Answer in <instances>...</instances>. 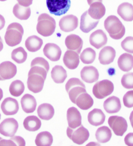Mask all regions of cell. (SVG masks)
I'll list each match as a JSON object with an SVG mask.
<instances>
[{
  "label": "cell",
  "instance_id": "6da1fadb",
  "mask_svg": "<svg viewBox=\"0 0 133 146\" xmlns=\"http://www.w3.org/2000/svg\"><path fill=\"white\" fill-rule=\"evenodd\" d=\"M104 27L111 38L119 40L124 36L126 29L121 21L115 15H110L104 21Z\"/></svg>",
  "mask_w": 133,
  "mask_h": 146
},
{
  "label": "cell",
  "instance_id": "7a4b0ae2",
  "mask_svg": "<svg viewBox=\"0 0 133 146\" xmlns=\"http://www.w3.org/2000/svg\"><path fill=\"white\" fill-rule=\"evenodd\" d=\"M24 29L20 24L17 23L10 24L5 36L6 44L10 46L19 45L22 41Z\"/></svg>",
  "mask_w": 133,
  "mask_h": 146
},
{
  "label": "cell",
  "instance_id": "3957f363",
  "mask_svg": "<svg viewBox=\"0 0 133 146\" xmlns=\"http://www.w3.org/2000/svg\"><path fill=\"white\" fill-rule=\"evenodd\" d=\"M56 29V22L54 18L47 14H42L37 19V30L41 36L47 37L54 33Z\"/></svg>",
  "mask_w": 133,
  "mask_h": 146
},
{
  "label": "cell",
  "instance_id": "277c9868",
  "mask_svg": "<svg viewBox=\"0 0 133 146\" xmlns=\"http://www.w3.org/2000/svg\"><path fill=\"white\" fill-rule=\"evenodd\" d=\"M65 89L72 103L76 104L77 97L80 94L87 92L84 83L76 78L69 79L66 84Z\"/></svg>",
  "mask_w": 133,
  "mask_h": 146
},
{
  "label": "cell",
  "instance_id": "5b68a950",
  "mask_svg": "<svg viewBox=\"0 0 133 146\" xmlns=\"http://www.w3.org/2000/svg\"><path fill=\"white\" fill-rule=\"evenodd\" d=\"M71 3V0H46L49 13L56 16L65 14L70 8Z\"/></svg>",
  "mask_w": 133,
  "mask_h": 146
},
{
  "label": "cell",
  "instance_id": "8992f818",
  "mask_svg": "<svg viewBox=\"0 0 133 146\" xmlns=\"http://www.w3.org/2000/svg\"><path fill=\"white\" fill-rule=\"evenodd\" d=\"M114 91V85L111 81L104 80L97 82L93 87V94L99 99L110 96Z\"/></svg>",
  "mask_w": 133,
  "mask_h": 146
},
{
  "label": "cell",
  "instance_id": "52a82bcc",
  "mask_svg": "<svg viewBox=\"0 0 133 146\" xmlns=\"http://www.w3.org/2000/svg\"><path fill=\"white\" fill-rule=\"evenodd\" d=\"M66 132L68 137L76 144H84L90 137L89 131L83 125H80L76 128L68 127Z\"/></svg>",
  "mask_w": 133,
  "mask_h": 146
},
{
  "label": "cell",
  "instance_id": "ba28073f",
  "mask_svg": "<svg viewBox=\"0 0 133 146\" xmlns=\"http://www.w3.org/2000/svg\"><path fill=\"white\" fill-rule=\"evenodd\" d=\"M108 124L114 133L118 136H123L128 127L127 121L122 116H110L108 119Z\"/></svg>",
  "mask_w": 133,
  "mask_h": 146
},
{
  "label": "cell",
  "instance_id": "9c48e42d",
  "mask_svg": "<svg viewBox=\"0 0 133 146\" xmlns=\"http://www.w3.org/2000/svg\"><path fill=\"white\" fill-rule=\"evenodd\" d=\"M45 80L40 74L29 72L27 81L28 89L35 94L41 92L43 88Z\"/></svg>",
  "mask_w": 133,
  "mask_h": 146
},
{
  "label": "cell",
  "instance_id": "30bf717a",
  "mask_svg": "<svg viewBox=\"0 0 133 146\" xmlns=\"http://www.w3.org/2000/svg\"><path fill=\"white\" fill-rule=\"evenodd\" d=\"M17 121L14 118H8L0 124V134L7 137L15 135L18 128Z\"/></svg>",
  "mask_w": 133,
  "mask_h": 146
},
{
  "label": "cell",
  "instance_id": "8fae6325",
  "mask_svg": "<svg viewBox=\"0 0 133 146\" xmlns=\"http://www.w3.org/2000/svg\"><path fill=\"white\" fill-rule=\"evenodd\" d=\"M31 69L29 72H34L41 75L46 79L47 75L49 69V63L45 58L37 57L32 60L31 63Z\"/></svg>",
  "mask_w": 133,
  "mask_h": 146
},
{
  "label": "cell",
  "instance_id": "7c38bea8",
  "mask_svg": "<svg viewBox=\"0 0 133 146\" xmlns=\"http://www.w3.org/2000/svg\"><path fill=\"white\" fill-rule=\"evenodd\" d=\"M17 73V66L11 61H4L0 64V81L12 79Z\"/></svg>",
  "mask_w": 133,
  "mask_h": 146
},
{
  "label": "cell",
  "instance_id": "4fadbf2b",
  "mask_svg": "<svg viewBox=\"0 0 133 146\" xmlns=\"http://www.w3.org/2000/svg\"><path fill=\"white\" fill-rule=\"evenodd\" d=\"M78 17L72 15L63 17L59 21L60 29L65 32L73 31L78 27Z\"/></svg>",
  "mask_w": 133,
  "mask_h": 146
},
{
  "label": "cell",
  "instance_id": "5bb4252c",
  "mask_svg": "<svg viewBox=\"0 0 133 146\" xmlns=\"http://www.w3.org/2000/svg\"><path fill=\"white\" fill-rule=\"evenodd\" d=\"M1 108L2 112L6 115H15L19 110V104L15 99L7 97L2 102Z\"/></svg>",
  "mask_w": 133,
  "mask_h": 146
},
{
  "label": "cell",
  "instance_id": "9a60e30c",
  "mask_svg": "<svg viewBox=\"0 0 133 146\" xmlns=\"http://www.w3.org/2000/svg\"><path fill=\"white\" fill-rule=\"evenodd\" d=\"M108 38L103 30L98 29L93 32L90 37V44L97 49L104 46L107 43Z\"/></svg>",
  "mask_w": 133,
  "mask_h": 146
},
{
  "label": "cell",
  "instance_id": "2e32d148",
  "mask_svg": "<svg viewBox=\"0 0 133 146\" xmlns=\"http://www.w3.org/2000/svg\"><path fill=\"white\" fill-rule=\"evenodd\" d=\"M99 23V20L91 18L87 11L81 15L80 29L83 32L88 33L96 28Z\"/></svg>",
  "mask_w": 133,
  "mask_h": 146
},
{
  "label": "cell",
  "instance_id": "e0dca14e",
  "mask_svg": "<svg viewBox=\"0 0 133 146\" xmlns=\"http://www.w3.org/2000/svg\"><path fill=\"white\" fill-rule=\"evenodd\" d=\"M80 75L83 81L88 84L96 82L99 78L97 69L91 66L84 67L81 70Z\"/></svg>",
  "mask_w": 133,
  "mask_h": 146
},
{
  "label": "cell",
  "instance_id": "ac0fdd59",
  "mask_svg": "<svg viewBox=\"0 0 133 146\" xmlns=\"http://www.w3.org/2000/svg\"><path fill=\"white\" fill-rule=\"evenodd\" d=\"M65 44L68 50L74 51L80 54L82 48L83 41L78 35L71 34L66 37Z\"/></svg>",
  "mask_w": 133,
  "mask_h": 146
},
{
  "label": "cell",
  "instance_id": "d6986e66",
  "mask_svg": "<svg viewBox=\"0 0 133 146\" xmlns=\"http://www.w3.org/2000/svg\"><path fill=\"white\" fill-rule=\"evenodd\" d=\"M43 51L44 55L51 61H58L61 56V49L55 44H47Z\"/></svg>",
  "mask_w": 133,
  "mask_h": 146
},
{
  "label": "cell",
  "instance_id": "ffe728a7",
  "mask_svg": "<svg viewBox=\"0 0 133 146\" xmlns=\"http://www.w3.org/2000/svg\"><path fill=\"white\" fill-rule=\"evenodd\" d=\"M67 119L69 127L71 128H76L81 125V113L75 107H71L68 109Z\"/></svg>",
  "mask_w": 133,
  "mask_h": 146
},
{
  "label": "cell",
  "instance_id": "44dd1931",
  "mask_svg": "<svg viewBox=\"0 0 133 146\" xmlns=\"http://www.w3.org/2000/svg\"><path fill=\"white\" fill-rule=\"evenodd\" d=\"M115 56V49L112 46H106L103 48L99 53V61L102 65H109L113 62Z\"/></svg>",
  "mask_w": 133,
  "mask_h": 146
},
{
  "label": "cell",
  "instance_id": "7402d4cb",
  "mask_svg": "<svg viewBox=\"0 0 133 146\" xmlns=\"http://www.w3.org/2000/svg\"><path fill=\"white\" fill-rule=\"evenodd\" d=\"M63 61L66 67L70 70H75L79 64V54L74 51H66L63 58Z\"/></svg>",
  "mask_w": 133,
  "mask_h": 146
},
{
  "label": "cell",
  "instance_id": "603a6c76",
  "mask_svg": "<svg viewBox=\"0 0 133 146\" xmlns=\"http://www.w3.org/2000/svg\"><path fill=\"white\" fill-rule=\"evenodd\" d=\"M103 108L108 113H116L121 109V103L119 98L112 96L105 101Z\"/></svg>",
  "mask_w": 133,
  "mask_h": 146
},
{
  "label": "cell",
  "instance_id": "cb8c5ba5",
  "mask_svg": "<svg viewBox=\"0 0 133 146\" xmlns=\"http://www.w3.org/2000/svg\"><path fill=\"white\" fill-rule=\"evenodd\" d=\"M105 118L106 116L102 111L97 108L91 111L88 116V122L95 127L102 125L104 123Z\"/></svg>",
  "mask_w": 133,
  "mask_h": 146
},
{
  "label": "cell",
  "instance_id": "d4e9b609",
  "mask_svg": "<svg viewBox=\"0 0 133 146\" xmlns=\"http://www.w3.org/2000/svg\"><path fill=\"white\" fill-rule=\"evenodd\" d=\"M21 104L24 112L27 113H32L36 110L37 102L33 96L25 94L21 98Z\"/></svg>",
  "mask_w": 133,
  "mask_h": 146
},
{
  "label": "cell",
  "instance_id": "484cf974",
  "mask_svg": "<svg viewBox=\"0 0 133 146\" xmlns=\"http://www.w3.org/2000/svg\"><path fill=\"white\" fill-rule=\"evenodd\" d=\"M117 13L124 21L133 20V5L128 3H124L118 6Z\"/></svg>",
  "mask_w": 133,
  "mask_h": 146
},
{
  "label": "cell",
  "instance_id": "4316f807",
  "mask_svg": "<svg viewBox=\"0 0 133 146\" xmlns=\"http://www.w3.org/2000/svg\"><path fill=\"white\" fill-rule=\"evenodd\" d=\"M88 13L91 18L100 20L105 15L106 8L102 3L95 2L90 5Z\"/></svg>",
  "mask_w": 133,
  "mask_h": 146
},
{
  "label": "cell",
  "instance_id": "83f0119b",
  "mask_svg": "<svg viewBox=\"0 0 133 146\" xmlns=\"http://www.w3.org/2000/svg\"><path fill=\"white\" fill-rule=\"evenodd\" d=\"M118 65L123 72H129L133 68V56L127 53L122 54L118 58Z\"/></svg>",
  "mask_w": 133,
  "mask_h": 146
},
{
  "label": "cell",
  "instance_id": "f1b7e54d",
  "mask_svg": "<svg viewBox=\"0 0 133 146\" xmlns=\"http://www.w3.org/2000/svg\"><path fill=\"white\" fill-rule=\"evenodd\" d=\"M76 104L83 110L90 109L94 104V100L87 92L80 94L76 99Z\"/></svg>",
  "mask_w": 133,
  "mask_h": 146
},
{
  "label": "cell",
  "instance_id": "f546056e",
  "mask_svg": "<svg viewBox=\"0 0 133 146\" xmlns=\"http://www.w3.org/2000/svg\"><path fill=\"white\" fill-rule=\"evenodd\" d=\"M37 113L41 119L44 120H49L54 115V108L49 104H42L38 107Z\"/></svg>",
  "mask_w": 133,
  "mask_h": 146
},
{
  "label": "cell",
  "instance_id": "4dcf8cb0",
  "mask_svg": "<svg viewBox=\"0 0 133 146\" xmlns=\"http://www.w3.org/2000/svg\"><path fill=\"white\" fill-rule=\"evenodd\" d=\"M23 125L27 130L31 132L37 131L41 126V122L39 118L35 115H30L25 118Z\"/></svg>",
  "mask_w": 133,
  "mask_h": 146
},
{
  "label": "cell",
  "instance_id": "1f68e13d",
  "mask_svg": "<svg viewBox=\"0 0 133 146\" xmlns=\"http://www.w3.org/2000/svg\"><path fill=\"white\" fill-rule=\"evenodd\" d=\"M51 76L53 81L56 84H62L68 77L67 72L60 65L54 66L51 72Z\"/></svg>",
  "mask_w": 133,
  "mask_h": 146
},
{
  "label": "cell",
  "instance_id": "d6a6232c",
  "mask_svg": "<svg viewBox=\"0 0 133 146\" xmlns=\"http://www.w3.org/2000/svg\"><path fill=\"white\" fill-rule=\"evenodd\" d=\"M42 45L43 40L37 36H30L25 40V47L30 52H35L39 50Z\"/></svg>",
  "mask_w": 133,
  "mask_h": 146
},
{
  "label": "cell",
  "instance_id": "836d02e7",
  "mask_svg": "<svg viewBox=\"0 0 133 146\" xmlns=\"http://www.w3.org/2000/svg\"><path fill=\"white\" fill-rule=\"evenodd\" d=\"M13 12L14 15L21 20L28 19L31 15V9L29 6L25 7L19 3H17L14 6Z\"/></svg>",
  "mask_w": 133,
  "mask_h": 146
},
{
  "label": "cell",
  "instance_id": "e575fe53",
  "mask_svg": "<svg viewBox=\"0 0 133 146\" xmlns=\"http://www.w3.org/2000/svg\"><path fill=\"white\" fill-rule=\"evenodd\" d=\"M112 136V131L108 127H100L96 131V139L99 143H105L109 141Z\"/></svg>",
  "mask_w": 133,
  "mask_h": 146
},
{
  "label": "cell",
  "instance_id": "d590c367",
  "mask_svg": "<svg viewBox=\"0 0 133 146\" xmlns=\"http://www.w3.org/2000/svg\"><path fill=\"white\" fill-rule=\"evenodd\" d=\"M52 142V136L48 131H44L39 133L37 134L35 139V144L37 146H51Z\"/></svg>",
  "mask_w": 133,
  "mask_h": 146
},
{
  "label": "cell",
  "instance_id": "8d00e7d4",
  "mask_svg": "<svg viewBox=\"0 0 133 146\" xmlns=\"http://www.w3.org/2000/svg\"><path fill=\"white\" fill-rule=\"evenodd\" d=\"M27 52L22 47H19L15 48L13 50L11 53L12 60L18 64L25 62V61L27 60Z\"/></svg>",
  "mask_w": 133,
  "mask_h": 146
},
{
  "label": "cell",
  "instance_id": "74e56055",
  "mask_svg": "<svg viewBox=\"0 0 133 146\" xmlns=\"http://www.w3.org/2000/svg\"><path fill=\"white\" fill-rule=\"evenodd\" d=\"M25 85L22 81L15 80L13 82L9 87V92L12 96L19 97L25 91Z\"/></svg>",
  "mask_w": 133,
  "mask_h": 146
},
{
  "label": "cell",
  "instance_id": "f35d334b",
  "mask_svg": "<svg viewBox=\"0 0 133 146\" xmlns=\"http://www.w3.org/2000/svg\"><path fill=\"white\" fill-rule=\"evenodd\" d=\"M96 53L92 48H88L84 49L80 56V58L83 63L90 64L92 63L96 58Z\"/></svg>",
  "mask_w": 133,
  "mask_h": 146
},
{
  "label": "cell",
  "instance_id": "ab89813d",
  "mask_svg": "<svg viewBox=\"0 0 133 146\" xmlns=\"http://www.w3.org/2000/svg\"><path fill=\"white\" fill-rule=\"evenodd\" d=\"M121 84L126 89H133V72L127 73L124 75L122 78Z\"/></svg>",
  "mask_w": 133,
  "mask_h": 146
},
{
  "label": "cell",
  "instance_id": "60d3db41",
  "mask_svg": "<svg viewBox=\"0 0 133 146\" xmlns=\"http://www.w3.org/2000/svg\"><path fill=\"white\" fill-rule=\"evenodd\" d=\"M121 46L126 52L133 54V37L127 36L122 42Z\"/></svg>",
  "mask_w": 133,
  "mask_h": 146
},
{
  "label": "cell",
  "instance_id": "b9f144b4",
  "mask_svg": "<svg viewBox=\"0 0 133 146\" xmlns=\"http://www.w3.org/2000/svg\"><path fill=\"white\" fill-rule=\"evenodd\" d=\"M124 106L127 108H133V90L127 92L123 97Z\"/></svg>",
  "mask_w": 133,
  "mask_h": 146
},
{
  "label": "cell",
  "instance_id": "7bdbcfd3",
  "mask_svg": "<svg viewBox=\"0 0 133 146\" xmlns=\"http://www.w3.org/2000/svg\"><path fill=\"white\" fill-rule=\"evenodd\" d=\"M0 146H16V145L12 138L9 140H5L0 137Z\"/></svg>",
  "mask_w": 133,
  "mask_h": 146
},
{
  "label": "cell",
  "instance_id": "ee69618b",
  "mask_svg": "<svg viewBox=\"0 0 133 146\" xmlns=\"http://www.w3.org/2000/svg\"><path fill=\"white\" fill-rule=\"evenodd\" d=\"M124 142L127 146H133V133H129L124 137Z\"/></svg>",
  "mask_w": 133,
  "mask_h": 146
},
{
  "label": "cell",
  "instance_id": "f6af8a7d",
  "mask_svg": "<svg viewBox=\"0 0 133 146\" xmlns=\"http://www.w3.org/2000/svg\"><path fill=\"white\" fill-rule=\"evenodd\" d=\"M18 3L25 7H29L32 4L33 0H17Z\"/></svg>",
  "mask_w": 133,
  "mask_h": 146
},
{
  "label": "cell",
  "instance_id": "bcb514c9",
  "mask_svg": "<svg viewBox=\"0 0 133 146\" xmlns=\"http://www.w3.org/2000/svg\"><path fill=\"white\" fill-rule=\"evenodd\" d=\"M5 20L3 15H0V30H2L5 27Z\"/></svg>",
  "mask_w": 133,
  "mask_h": 146
},
{
  "label": "cell",
  "instance_id": "7dc6e473",
  "mask_svg": "<svg viewBox=\"0 0 133 146\" xmlns=\"http://www.w3.org/2000/svg\"><path fill=\"white\" fill-rule=\"evenodd\" d=\"M102 1L103 0H87L88 1V3L89 5H90L91 4L94 3L95 2H100V3H102Z\"/></svg>",
  "mask_w": 133,
  "mask_h": 146
},
{
  "label": "cell",
  "instance_id": "c3c4849f",
  "mask_svg": "<svg viewBox=\"0 0 133 146\" xmlns=\"http://www.w3.org/2000/svg\"><path fill=\"white\" fill-rule=\"evenodd\" d=\"M129 119H130V123L131 124L132 127L133 128V111L131 113L130 117H129Z\"/></svg>",
  "mask_w": 133,
  "mask_h": 146
},
{
  "label": "cell",
  "instance_id": "681fc988",
  "mask_svg": "<svg viewBox=\"0 0 133 146\" xmlns=\"http://www.w3.org/2000/svg\"><path fill=\"white\" fill-rule=\"evenodd\" d=\"M3 41L2 38L0 36V52L3 50Z\"/></svg>",
  "mask_w": 133,
  "mask_h": 146
},
{
  "label": "cell",
  "instance_id": "f907efd6",
  "mask_svg": "<svg viewBox=\"0 0 133 146\" xmlns=\"http://www.w3.org/2000/svg\"><path fill=\"white\" fill-rule=\"evenodd\" d=\"M3 98V91L2 89L0 88V101H1Z\"/></svg>",
  "mask_w": 133,
  "mask_h": 146
},
{
  "label": "cell",
  "instance_id": "816d5d0a",
  "mask_svg": "<svg viewBox=\"0 0 133 146\" xmlns=\"http://www.w3.org/2000/svg\"><path fill=\"white\" fill-rule=\"evenodd\" d=\"M7 0H0V1H2V2H5V1H6Z\"/></svg>",
  "mask_w": 133,
  "mask_h": 146
},
{
  "label": "cell",
  "instance_id": "f5cc1de1",
  "mask_svg": "<svg viewBox=\"0 0 133 146\" xmlns=\"http://www.w3.org/2000/svg\"><path fill=\"white\" fill-rule=\"evenodd\" d=\"M1 113H0V119H1Z\"/></svg>",
  "mask_w": 133,
  "mask_h": 146
}]
</instances>
